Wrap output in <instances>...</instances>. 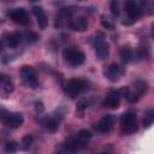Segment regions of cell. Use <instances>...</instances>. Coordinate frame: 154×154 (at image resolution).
Instances as JSON below:
<instances>
[{"label":"cell","mask_w":154,"mask_h":154,"mask_svg":"<svg viewBox=\"0 0 154 154\" xmlns=\"http://www.w3.org/2000/svg\"><path fill=\"white\" fill-rule=\"evenodd\" d=\"M109 7H111V12L114 16H118L119 14V2H118V0H111Z\"/></svg>","instance_id":"603a6c76"},{"label":"cell","mask_w":154,"mask_h":154,"mask_svg":"<svg viewBox=\"0 0 154 154\" xmlns=\"http://www.w3.org/2000/svg\"><path fill=\"white\" fill-rule=\"evenodd\" d=\"M124 7H125V11L128 13V16L130 17V19L132 20H136L140 14H141V8L138 6V4L135 1V0H126L125 4H124Z\"/></svg>","instance_id":"52a82bcc"},{"label":"cell","mask_w":154,"mask_h":154,"mask_svg":"<svg viewBox=\"0 0 154 154\" xmlns=\"http://www.w3.org/2000/svg\"><path fill=\"white\" fill-rule=\"evenodd\" d=\"M20 77H22L23 83L28 88L36 89L38 87V81H37L35 71H34V69L31 66H23L20 69Z\"/></svg>","instance_id":"3957f363"},{"label":"cell","mask_w":154,"mask_h":154,"mask_svg":"<svg viewBox=\"0 0 154 154\" xmlns=\"http://www.w3.org/2000/svg\"><path fill=\"white\" fill-rule=\"evenodd\" d=\"M25 40H26V42H35L37 40V35L31 31L25 32Z\"/></svg>","instance_id":"4316f807"},{"label":"cell","mask_w":154,"mask_h":154,"mask_svg":"<svg viewBox=\"0 0 154 154\" xmlns=\"http://www.w3.org/2000/svg\"><path fill=\"white\" fill-rule=\"evenodd\" d=\"M22 41V34L19 32H12L7 36L6 38V45L10 47V48H16Z\"/></svg>","instance_id":"5bb4252c"},{"label":"cell","mask_w":154,"mask_h":154,"mask_svg":"<svg viewBox=\"0 0 154 154\" xmlns=\"http://www.w3.org/2000/svg\"><path fill=\"white\" fill-rule=\"evenodd\" d=\"M82 89H84V82L81 79H70L65 85V90L71 97H76Z\"/></svg>","instance_id":"5b68a950"},{"label":"cell","mask_w":154,"mask_h":154,"mask_svg":"<svg viewBox=\"0 0 154 154\" xmlns=\"http://www.w3.org/2000/svg\"><path fill=\"white\" fill-rule=\"evenodd\" d=\"M0 52H1V43H0Z\"/></svg>","instance_id":"4dcf8cb0"},{"label":"cell","mask_w":154,"mask_h":154,"mask_svg":"<svg viewBox=\"0 0 154 154\" xmlns=\"http://www.w3.org/2000/svg\"><path fill=\"white\" fill-rule=\"evenodd\" d=\"M90 138H91L90 131H88V130H81V131H78L77 137H76L75 141L83 148V147H85V144L90 141Z\"/></svg>","instance_id":"7c38bea8"},{"label":"cell","mask_w":154,"mask_h":154,"mask_svg":"<svg viewBox=\"0 0 154 154\" xmlns=\"http://www.w3.org/2000/svg\"><path fill=\"white\" fill-rule=\"evenodd\" d=\"M94 47H95V53L96 57L100 60H106L109 55V46L108 43L103 40V35L101 32H97L94 37Z\"/></svg>","instance_id":"7a4b0ae2"},{"label":"cell","mask_w":154,"mask_h":154,"mask_svg":"<svg viewBox=\"0 0 154 154\" xmlns=\"http://www.w3.org/2000/svg\"><path fill=\"white\" fill-rule=\"evenodd\" d=\"M32 144V137L30 135H26L22 138V148L23 149H28L30 148V146Z\"/></svg>","instance_id":"7402d4cb"},{"label":"cell","mask_w":154,"mask_h":154,"mask_svg":"<svg viewBox=\"0 0 154 154\" xmlns=\"http://www.w3.org/2000/svg\"><path fill=\"white\" fill-rule=\"evenodd\" d=\"M114 123H116V117L112 114H106L100 119L97 124V130L102 134H107L113 129Z\"/></svg>","instance_id":"8992f818"},{"label":"cell","mask_w":154,"mask_h":154,"mask_svg":"<svg viewBox=\"0 0 154 154\" xmlns=\"http://www.w3.org/2000/svg\"><path fill=\"white\" fill-rule=\"evenodd\" d=\"M119 53H120V58L123 59L124 63H129V61H131L132 58H134V52H132V49L129 48V47H123Z\"/></svg>","instance_id":"9a60e30c"},{"label":"cell","mask_w":154,"mask_h":154,"mask_svg":"<svg viewBox=\"0 0 154 154\" xmlns=\"http://www.w3.org/2000/svg\"><path fill=\"white\" fill-rule=\"evenodd\" d=\"M64 59L71 65V66H79L84 63V53L78 49L77 47H67L63 51Z\"/></svg>","instance_id":"6da1fadb"},{"label":"cell","mask_w":154,"mask_h":154,"mask_svg":"<svg viewBox=\"0 0 154 154\" xmlns=\"http://www.w3.org/2000/svg\"><path fill=\"white\" fill-rule=\"evenodd\" d=\"M43 125L46 126V129H48L49 131H54L58 129V120L54 118H46L43 120Z\"/></svg>","instance_id":"e0dca14e"},{"label":"cell","mask_w":154,"mask_h":154,"mask_svg":"<svg viewBox=\"0 0 154 154\" xmlns=\"http://www.w3.org/2000/svg\"><path fill=\"white\" fill-rule=\"evenodd\" d=\"M101 25L105 28V29H108V30H113L114 29V24L111 22V19L106 18V17H101Z\"/></svg>","instance_id":"44dd1931"},{"label":"cell","mask_w":154,"mask_h":154,"mask_svg":"<svg viewBox=\"0 0 154 154\" xmlns=\"http://www.w3.org/2000/svg\"><path fill=\"white\" fill-rule=\"evenodd\" d=\"M8 16L11 17V19L20 25H26L29 24V16H28V12L24 10V8H14V10H11L8 12Z\"/></svg>","instance_id":"277c9868"},{"label":"cell","mask_w":154,"mask_h":154,"mask_svg":"<svg viewBox=\"0 0 154 154\" xmlns=\"http://www.w3.org/2000/svg\"><path fill=\"white\" fill-rule=\"evenodd\" d=\"M17 149H18V143H16L13 141L6 143V150L7 152H16Z\"/></svg>","instance_id":"484cf974"},{"label":"cell","mask_w":154,"mask_h":154,"mask_svg":"<svg viewBox=\"0 0 154 154\" xmlns=\"http://www.w3.org/2000/svg\"><path fill=\"white\" fill-rule=\"evenodd\" d=\"M70 26L76 31H85L88 29V22L84 18H77L70 23Z\"/></svg>","instance_id":"4fadbf2b"},{"label":"cell","mask_w":154,"mask_h":154,"mask_svg":"<svg viewBox=\"0 0 154 154\" xmlns=\"http://www.w3.org/2000/svg\"><path fill=\"white\" fill-rule=\"evenodd\" d=\"M147 55H148V52H147L146 48H140V49H138V53H137L138 59H143V58H146Z\"/></svg>","instance_id":"83f0119b"},{"label":"cell","mask_w":154,"mask_h":154,"mask_svg":"<svg viewBox=\"0 0 154 154\" xmlns=\"http://www.w3.org/2000/svg\"><path fill=\"white\" fill-rule=\"evenodd\" d=\"M103 106L108 107V108H112V109H116L119 107L120 105V95L118 91H112L105 100H103Z\"/></svg>","instance_id":"30bf717a"},{"label":"cell","mask_w":154,"mask_h":154,"mask_svg":"<svg viewBox=\"0 0 154 154\" xmlns=\"http://www.w3.org/2000/svg\"><path fill=\"white\" fill-rule=\"evenodd\" d=\"M2 90L6 93V94H10V93H12L13 91V89H14V85H13V83H12V81L10 79V77L7 76L6 77V79L4 81V83H2Z\"/></svg>","instance_id":"d6986e66"},{"label":"cell","mask_w":154,"mask_h":154,"mask_svg":"<svg viewBox=\"0 0 154 154\" xmlns=\"http://www.w3.org/2000/svg\"><path fill=\"white\" fill-rule=\"evenodd\" d=\"M32 12H34V14L37 18V23H38L40 29L45 30L47 28V25H48V19H47V16H46L43 8L42 7H38V6H35L32 8Z\"/></svg>","instance_id":"8fae6325"},{"label":"cell","mask_w":154,"mask_h":154,"mask_svg":"<svg viewBox=\"0 0 154 154\" xmlns=\"http://www.w3.org/2000/svg\"><path fill=\"white\" fill-rule=\"evenodd\" d=\"M120 122H122V125H126V124L134 123V122H136V116L132 112H126V113H124L122 116Z\"/></svg>","instance_id":"ac0fdd59"},{"label":"cell","mask_w":154,"mask_h":154,"mask_svg":"<svg viewBox=\"0 0 154 154\" xmlns=\"http://www.w3.org/2000/svg\"><path fill=\"white\" fill-rule=\"evenodd\" d=\"M87 106H88L87 101H85L84 99H81V100H78V102H77V111L81 112V113H83L84 109L87 108Z\"/></svg>","instance_id":"cb8c5ba5"},{"label":"cell","mask_w":154,"mask_h":154,"mask_svg":"<svg viewBox=\"0 0 154 154\" xmlns=\"http://www.w3.org/2000/svg\"><path fill=\"white\" fill-rule=\"evenodd\" d=\"M35 109L37 111V112H43V109H45V107H43V105L41 103V102H36L35 103Z\"/></svg>","instance_id":"f1b7e54d"},{"label":"cell","mask_w":154,"mask_h":154,"mask_svg":"<svg viewBox=\"0 0 154 154\" xmlns=\"http://www.w3.org/2000/svg\"><path fill=\"white\" fill-rule=\"evenodd\" d=\"M6 75H2V73H0V88L2 87V83H4V81L6 79Z\"/></svg>","instance_id":"f546056e"},{"label":"cell","mask_w":154,"mask_h":154,"mask_svg":"<svg viewBox=\"0 0 154 154\" xmlns=\"http://www.w3.org/2000/svg\"><path fill=\"white\" fill-rule=\"evenodd\" d=\"M147 83L144 81H137L135 82V93L141 97L143 94L147 93Z\"/></svg>","instance_id":"2e32d148"},{"label":"cell","mask_w":154,"mask_h":154,"mask_svg":"<svg viewBox=\"0 0 154 154\" xmlns=\"http://www.w3.org/2000/svg\"><path fill=\"white\" fill-rule=\"evenodd\" d=\"M152 123H153V109H149L148 116L143 120V124H144V126H149V125H152Z\"/></svg>","instance_id":"d4e9b609"},{"label":"cell","mask_w":154,"mask_h":154,"mask_svg":"<svg viewBox=\"0 0 154 154\" xmlns=\"http://www.w3.org/2000/svg\"><path fill=\"white\" fill-rule=\"evenodd\" d=\"M23 116L20 113H8L5 119L4 123L8 126V128H18L23 124Z\"/></svg>","instance_id":"ba28073f"},{"label":"cell","mask_w":154,"mask_h":154,"mask_svg":"<svg viewBox=\"0 0 154 154\" xmlns=\"http://www.w3.org/2000/svg\"><path fill=\"white\" fill-rule=\"evenodd\" d=\"M122 73H123V70H122L118 65H116V64L109 65V66L105 70V75H106V77H107L111 82H117V81H119Z\"/></svg>","instance_id":"9c48e42d"},{"label":"cell","mask_w":154,"mask_h":154,"mask_svg":"<svg viewBox=\"0 0 154 154\" xmlns=\"http://www.w3.org/2000/svg\"><path fill=\"white\" fill-rule=\"evenodd\" d=\"M123 131L125 134H134L135 131H137V124H136V122L130 123V124H126V125H123Z\"/></svg>","instance_id":"ffe728a7"}]
</instances>
